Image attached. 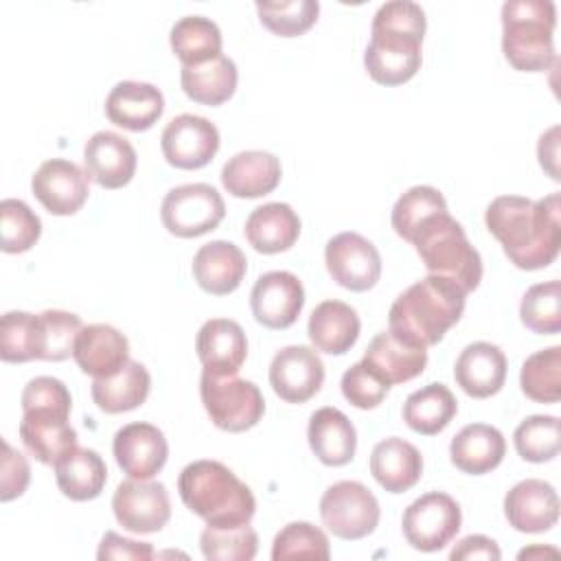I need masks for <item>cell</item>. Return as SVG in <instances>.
Segmentation results:
<instances>
[{
  "label": "cell",
  "mask_w": 561,
  "mask_h": 561,
  "mask_svg": "<svg viewBox=\"0 0 561 561\" xmlns=\"http://www.w3.org/2000/svg\"><path fill=\"white\" fill-rule=\"evenodd\" d=\"M484 224L515 267L528 272L548 267L561 245V197L550 193L533 202L519 195H500L486 206Z\"/></svg>",
  "instance_id": "6da1fadb"
},
{
  "label": "cell",
  "mask_w": 561,
  "mask_h": 561,
  "mask_svg": "<svg viewBox=\"0 0 561 561\" xmlns=\"http://www.w3.org/2000/svg\"><path fill=\"white\" fill-rule=\"evenodd\" d=\"M425 11L410 0L381 4L370 24V42L364 53V66L373 81L381 85H401L421 68V44L425 37Z\"/></svg>",
  "instance_id": "7a4b0ae2"
},
{
  "label": "cell",
  "mask_w": 561,
  "mask_h": 561,
  "mask_svg": "<svg viewBox=\"0 0 561 561\" xmlns=\"http://www.w3.org/2000/svg\"><path fill=\"white\" fill-rule=\"evenodd\" d=\"M467 291L445 276L430 274L397 296L388 324L401 340L430 348L462 318Z\"/></svg>",
  "instance_id": "3957f363"
},
{
  "label": "cell",
  "mask_w": 561,
  "mask_h": 561,
  "mask_svg": "<svg viewBox=\"0 0 561 561\" xmlns=\"http://www.w3.org/2000/svg\"><path fill=\"white\" fill-rule=\"evenodd\" d=\"M178 491L184 506L213 528L250 524L256 511L250 486L219 460L186 465L178 478Z\"/></svg>",
  "instance_id": "277c9868"
},
{
  "label": "cell",
  "mask_w": 561,
  "mask_h": 561,
  "mask_svg": "<svg viewBox=\"0 0 561 561\" xmlns=\"http://www.w3.org/2000/svg\"><path fill=\"white\" fill-rule=\"evenodd\" d=\"M557 7L550 0H508L502 4V50L522 72H543L557 61Z\"/></svg>",
  "instance_id": "5b68a950"
},
{
  "label": "cell",
  "mask_w": 561,
  "mask_h": 561,
  "mask_svg": "<svg viewBox=\"0 0 561 561\" xmlns=\"http://www.w3.org/2000/svg\"><path fill=\"white\" fill-rule=\"evenodd\" d=\"M425 270L460 285L467 294L482 280L480 252L469 243L465 228L445 210L425 219L412 241Z\"/></svg>",
  "instance_id": "8992f818"
},
{
  "label": "cell",
  "mask_w": 561,
  "mask_h": 561,
  "mask_svg": "<svg viewBox=\"0 0 561 561\" xmlns=\"http://www.w3.org/2000/svg\"><path fill=\"white\" fill-rule=\"evenodd\" d=\"M199 397L210 421L224 432H245L254 427L265 412V399L259 386L237 375L215 377L202 373Z\"/></svg>",
  "instance_id": "52a82bcc"
},
{
  "label": "cell",
  "mask_w": 561,
  "mask_h": 561,
  "mask_svg": "<svg viewBox=\"0 0 561 561\" xmlns=\"http://www.w3.org/2000/svg\"><path fill=\"white\" fill-rule=\"evenodd\" d=\"M379 515L377 497L357 480H340L320 497L322 524L329 533L346 541L368 537L377 528Z\"/></svg>",
  "instance_id": "ba28073f"
},
{
  "label": "cell",
  "mask_w": 561,
  "mask_h": 561,
  "mask_svg": "<svg viewBox=\"0 0 561 561\" xmlns=\"http://www.w3.org/2000/svg\"><path fill=\"white\" fill-rule=\"evenodd\" d=\"M224 215V197L215 186L204 182L171 188L160 206L164 228L182 239L202 237L215 230L221 224Z\"/></svg>",
  "instance_id": "9c48e42d"
},
{
  "label": "cell",
  "mask_w": 561,
  "mask_h": 561,
  "mask_svg": "<svg viewBox=\"0 0 561 561\" xmlns=\"http://www.w3.org/2000/svg\"><path fill=\"white\" fill-rule=\"evenodd\" d=\"M462 513L458 502L440 491L416 497L403 513L401 526L405 541L421 552L445 548L460 530Z\"/></svg>",
  "instance_id": "30bf717a"
},
{
  "label": "cell",
  "mask_w": 561,
  "mask_h": 561,
  "mask_svg": "<svg viewBox=\"0 0 561 561\" xmlns=\"http://www.w3.org/2000/svg\"><path fill=\"white\" fill-rule=\"evenodd\" d=\"M116 522L136 535L158 533L171 519V500L167 486L156 480H125L112 497Z\"/></svg>",
  "instance_id": "8fae6325"
},
{
  "label": "cell",
  "mask_w": 561,
  "mask_h": 561,
  "mask_svg": "<svg viewBox=\"0 0 561 561\" xmlns=\"http://www.w3.org/2000/svg\"><path fill=\"white\" fill-rule=\"evenodd\" d=\"M324 263L331 278L351 291H368L381 276L377 248L357 232H340L324 245Z\"/></svg>",
  "instance_id": "7c38bea8"
},
{
  "label": "cell",
  "mask_w": 561,
  "mask_h": 561,
  "mask_svg": "<svg viewBox=\"0 0 561 561\" xmlns=\"http://www.w3.org/2000/svg\"><path fill=\"white\" fill-rule=\"evenodd\" d=\"M164 160L175 169H202L219 149V129L204 116L180 114L167 123L160 136Z\"/></svg>",
  "instance_id": "4fadbf2b"
},
{
  "label": "cell",
  "mask_w": 561,
  "mask_h": 561,
  "mask_svg": "<svg viewBox=\"0 0 561 561\" xmlns=\"http://www.w3.org/2000/svg\"><path fill=\"white\" fill-rule=\"evenodd\" d=\"M31 191L50 215H75L90 195L88 173L64 158L46 160L31 180Z\"/></svg>",
  "instance_id": "5bb4252c"
},
{
  "label": "cell",
  "mask_w": 561,
  "mask_h": 561,
  "mask_svg": "<svg viewBox=\"0 0 561 561\" xmlns=\"http://www.w3.org/2000/svg\"><path fill=\"white\" fill-rule=\"evenodd\" d=\"M305 307V289L296 274L285 270L265 272L250 291V309L259 324L267 329L291 327Z\"/></svg>",
  "instance_id": "9a60e30c"
},
{
  "label": "cell",
  "mask_w": 561,
  "mask_h": 561,
  "mask_svg": "<svg viewBox=\"0 0 561 561\" xmlns=\"http://www.w3.org/2000/svg\"><path fill=\"white\" fill-rule=\"evenodd\" d=\"M324 383L320 355L302 344L280 348L270 364V386L287 403H305Z\"/></svg>",
  "instance_id": "2e32d148"
},
{
  "label": "cell",
  "mask_w": 561,
  "mask_h": 561,
  "mask_svg": "<svg viewBox=\"0 0 561 561\" xmlns=\"http://www.w3.org/2000/svg\"><path fill=\"white\" fill-rule=\"evenodd\" d=\"M112 451L116 465L134 480H151L162 471L169 458V443L151 423H127L123 425L112 440Z\"/></svg>",
  "instance_id": "e0dca14e"
},
{
  "label": "cell",
  "mask_w": 561,
  "mask_h": 561,
  "mask_svg": "<svg viewBox=\"0 0 561 561\" xmlns=\"http://www.w3.org/2000/svg\"><path fill=\"white\" fill-rule=\"evenodd\" d=\"M88 178L101 188L114 191L131 182L138 164L134 145L116 131H96L83 147Z\"/></svg>",
  "instance_id": "ac0fdd59"
},
{
  "label": "cell",
  "mask_w": 561,
  "mask_h": 561,
  "mask_svg": "<svg viewBox=\"0 0 561 561\" xmlns=\"http://www.w3.org/2000/svg\"><path fill=\"white\" fill-rule=\"evenodd\" d=\"M68 412L61 410H24L20 421V438L31 456L44 465L59 462L77 445V430L68 423Z\"/></svg>",
  "instance_id": "d6986e66"
},
{
  "label": "cell",
  "mask_w": 561,
  "mask_h": 561,
  "mask_svg": "<svg viewBox=\"0 0 561 561\" xmlns=\"http://www.w3.org/2000/svg\"><path fill=\"white\" fill-rule=\"evenodd\" d=\"M195 351L204 373L215 377L237 375L248 357V340L239 322L210 318L197 331Z\"/></svg>",
  "instance_id": "ffe728a7"
},
{
  "label": "cell",
  "mask_w": 561,
  "mask_h": 561,
  "mask_svg": "<svg viewBox=\"0 0 561 561\" xmlns=\"http://www.w3.org/2000/svg\"><path fill=\"white\" fill-rule=\"evenodd\" d=\"M504 515L519 533H546L559 519V495L539 478H526L504 495Z\"/></svg>",
  "instance_id": "44dd1931"
},
{
  "label": "cell",
  "mask_w": 561,
  "mask_h": 561,
  "mask_svg": "<svg viewBox=\"0 0 561 561\" xmlns=\"http://www.w3.org/2000/svg\"><path fill=\"white\" fill-rule=\"evenodd\" d=\"M72 357L94 379L114 377L129 362V342L112 324H88L77 335Z\"/></svg>",
  "instance_id": "7402d4cb"
},
{
  "label": "cell",
  "mask_w": 561,
  "mask_h": 561,
  "mask_svg": "<svg viewBox=\"0 0 561 561\" xmlns=\"http://www.w3.org/2000/svg\"><path fill=\"white\" fill-rule=\"evenodd\" d=\"M454 377L465 394L473 399L493 397L506 381V355L491 342H473L460 351Z\"/></svg>",
  "instance_id": "603a6c76"
},
{
  "label": "cell",
  "mask_w": 561,
  "mask_h": 561,
  "mask_svg": "<svg viewBox=\"0 0 561 561\" xmlns=\"http://www.w3.org/2000/svg\"><path fill=\"white\" fill-rule=\"evenodd\" d=\"M362 362L388 386H394L405 383L425 370L427 348L414 346L388 329L370 340Z\"/></svg>",
  "instance_id": "cb8c5ba5"
},
{
  "label": "cell",
  "mask_w": 561,
  "mask_h": 561,
  "mask_svg": "<svg viewBox=\"0 0 561 561\" xmlns=\"http://www.w3.org/2000/svg\"><path fill=\"white\" fill-rule=\"evenodd\" d=\"M164 112V96L153 83L121 81L105 99L107 118L129 131H145Z\"/></svg>",
  "instance_id": "d4e9b609"
},
{
  "label": "cell",
  "mask_w": 561,
  "mask_h": 561,
  "mask_svg": "<svg viewBox=\"0 0 561 561\" xmlns=\"http://www.w3.org/2000/svg\"><path fill=\"white\" fill-rule=\"evenodd\" d=\"M191 267L195 283L204 291L213 296H226L241 285L248 270V261L239 245L217 239L204 243L195 252Z\"/></svg>",
  "instance_id": "484cf974"
},
{
  "label": "cell",
  "mask_w": 561,
  "mask_h": 561,
  "mask_svg": "<svg viewBox=\"0 0 561 561\" xmlns=\"http://www.w3.org/2000/svg\"><path fill=\"white\" fill-rule=\"evenodd\" d=\"M309 447L322 465L342 467L353 460L357 449V432L351 419L331 405L318 408L307 425Z\"/></svg>",
  "instance_id": "4316f807"
},
{
  "label": "cell",
  "mask_w": 561,
  "mask_h": 561,
  "mask_svg": "<svg viewBox=\"0 0 561 561\" xmlns=\"http://www.w3.org/2000/svg\"><path fill=\"white\" fill-rule=\"evenodd\" d=\"M280 182V160L270 151H239L221 169V184L234 197H263Z\"/></svg>",
  "instance_id": "83f0119b"
},
{
  "label": "cell",
  "mask_w": 561,
  "mask_h": 561,
  "mask_svg": "<svg viewBox=\"0 0 561 561\" xmlns=\"http://www.w3.org/2000/svg\"><path fill=\"white\" fill-rule=\"evenodd\" d=\"M370 473L388 493H405L421 480L423 456L412 443L390 436L373 447Z\"/></svg>",
  "instance_id": "f1b7e54d"
},
{
  "label": "cell",
  "mask_w": 561,
  "mask_h": 561,
  "mask_svg": "<svg viewBox=\"0 0 561 561\" xmlns=\"http://www.w3.org/2000/svg\"><path fill=\"white\" fill-rule=\"evenodd\" d=\"M359 316L342 300H322L309 316L307 335L311 344L329 355L348 353L359 337Z\"/></svg>",
  "instance_id": "f546056e"
},
{
  "label": "cell",
  "mask_w": 561,
  "mask_h": 561,
  "mask_svg": "<svg viewBox=\"0 0 561 561\" xmlns=\"http://www.w3.org/2000/svg\"><path fill=\"white\" fill-rule=\"evenodd\" d=\"M506 454L502 432L486 423L465 425L449 443V456L456 469L471 476H482L500 467Z\"/></svg>",
  "instance_id": "4dcf8cb0"
},
{
  "label": "cell",
  "mask_w": 561,
  "mask_h": 561,
  "mask_svg": "<svg viewBox=\"0 0 561 561\" xmlns=\"http://www.w3.org/2000/svg\"><path fill=\"white\" fill-rule=\"evenodd\" d=\"M243 232L256 252L278 254L298 241L300 219L289 204L270 202L250 213Z\"/></svg>",
  "instance_id": "1f68e13d"
},
{
  "label": "cell",
  "mask_w": 561,
  "mask_h": 561,
  "mask_svg": "<svg viewBox=\"0 0 561 561\" xmlns=\"http://www.w3.org/2000/svg\"><path fill=\"white\" fill-rule=\"evenodd\" d=\"M55 480L66 497L88 502L101 495L107 480V467L99 451L75 447L59 462H55Z\"/></svg>",
  "instance_id": "d6a6232c"
},
{
  "label": "cell",
  "mask_w": 561,
  "mask_h": 561,
  "mask_svg": "<svg viewBox=\"0 0 561 561\" xmlns=\"http://www.w3.org/2000/svg\"><path fill=\"white\" fill-rule=\"evenodd\" d=\"M149 370L140 362L129 359L114 377L94 379L90 392L99 410L107 414H121L142 405L149 397Z\"/></svg>",
  "instance_id": "836d02e7"
},
{
  "label": "cell",
  "mask_w": 561,
  "mask_h": 561,
  "mask_svg": "<svg viewBox=\"0 0 561 561\" xmlns=\"http://www.w3.org/2000/svg\"><path fill=\"white\" fill-rule=\"evenodd\" d=\"M237 66L230 57L219 55L199 66H182L180 83L184 94L202 105H221L237 90Z\"/></svg>",
  "instance_id": "e575fe53"
},
{
  "label": "cell",
  "mask_w": 561,
  "mask_h": 561,
  "mask_svg": "<svg viewBox=\"0 0 561 561\" xmlns=\"http://www.w3.org/2000/svg\"><path fill=\"white\" fill-rule=\"evenodd\" d=\"M458 412V401L445 383H427L414 390L403 403L405 425L423 436L443 432Z\"/></svg>",
  "instance_id": "d590c367"
},
{
  "label": "cell",
  "mask_w": 561,
  "mask_h": 561,
  "mask_svg": "<svg viewBox=\"0 0 561 561\" xmlns=\"http://www.w3.org/2000/svg\"><path fill=\"white\" fill-rule=\"evenodd\" d=\"M169 42L182 66H199L221 55V31L204 15L180 18L171 26Z\"/></svg>",
  "instance_id": "8d00e7d4"
},
{
  "label": "cell",
  "mask_w": 561,
  "mask_h": 561,
  "mask_svg": "<svg viewBox=\"0 0 561 561\" xmlns=\"http://www.w3.org/2000/svg\"><path fill=\"white\" fill-rule=\"evenodd\" d=\"M44 337L39 313L7 311L0 320V357L9 364L42 359Z\"/></svg>",
  "instance_id": "74e56055"
},
{
  "label": "cell",
  "mask_w": 561,
  "mask_h": 561,
  "mask_svg": "<svg viewBox=\"0 0 561 561\" xmlns=\"http://www.w3.org/2000/svg\"><path fill=\"white\" fill-rule=\"evenodd\" d=\"M522 392L537 403L561 399V346H548L526 357L519 373Z\"/></svg>",
  "instance_id": "f35d334b"
},
{
  "label": "cell",
  "mask_w": 561,
  "mask_h": 561,
  "mask_svg": "<svg viewBox=\"0 0 561 561\" xmlns=\"http://www.w3.org/2000/svg\"><path fill=\"white\" fill-rule=\"evenodd\" d=\"M447 210V202L443 197V193L434 186L427 184H419L408 188L392 206V228L394 232L403 239V241H412L414 232L419 230V226L430 219L436 213H445Z\"/></svg>",
  "instance_id": "ab89813d"
},
{
  "label": "cell",
  "mask_w": 561,
  "mask_h": 561,
  "mask_svg": "<svg viewBox=\"0 0 561 561\" xmlns=\"http://www.w3.org/2000/svg\"><path fill=\"white\" fill-rule=\"evenodd\" d=\"M519 318L526 329L539 335L561 331V283L548 280L526 289L519 302Z\"/></svg>",
  "instance_id": "60d3db41"
},
{
  "label": "cell",
  "mask_w": 561,
  "mask_h": 561,
  "mask_svg": "<svg viewBox=\"0 0 561 561\" xmlns=\"http://www.w3.org/2000/svg\"><path fill=\"white\" fill-rule=\"evenodd\" d=\"M261 24L280 37H298L307 33L318 15L320 4L316 0H280V2H256Z\"/></svg>",
  "instance_id": "b9f144b4"
},
{
  "label": "cell",
  "mask_w": 561,
  "mask_h": 561,
  "mask_svg": "<svg viewBox=\"0 0 561 561\" xmlns=\"http://www.w3.org/2000/svg\"><path fill=\"white\" fill-rule=\"evenodd\" d=\"M517 454L528 462H550L559 454V419L552 414H533L524 419L513 434Z\"/></svg>",
  "instance_id": "7bdbcfd3"
},
{
  "label": "cell",
  "mask_w": 561,
  "mask_h": 561,
  "mask_svg": "<svg viewBox=\"0 0 561 561\" xmlns=\"http://www.w3.org/2000/svg\"><path fill=\"white\" fill-rule=\"evenodd\" d=\"M199 548L210 561H252L259 550V535L250 524L234 528L206 526L199 535Z\"/></svg>",
  "instance_id": "ee69618b"
},
{
  "label": "cell",
  "mask_w": 561,
  "mask_h": 561,
  "mask_svg": "<svg viewBox=\"0 0 561 561\" xmlns=\"http://www.w3.org/2000/svg\"><path fill=\"white\" fill-rule=\"evenodd\" d=\"M331 557L327 535L309 524V522H291L280 528L272 541V559H320L327 561Z\"/></svg>",
  "instance_id": "f6af8a7d"
},
{
  "label": "cell",
  "mask_w": 561,
  "mask_h": 561,
  "mask_svg": "<svg viewBox=\"0 0 561 561\" xmlns=\"http://www.w3.org/2000/svg\"><path fill=\"white\" fill-rule=\"evenodd\" d=\"M0 230H2V252L7 254H20L31 250L39 234H42V221L39 217L28 208L26 202L7 197L0 202Z\"/></svg>",
  "instance_id": "bcb514c9"
},
{
  "label": "cell",
  "mask_w": 561,
  "mask_h": 561,
  "mask_svg": "<svg viewBox=\"0 0 561 561\" xmlns=\"http://www.w3.org/2000/svg\"><path fill=\"white\" fill-rule=\"evenodd\" d=\"M42 320V359L44 362H64L72 355L77 335L83 329V322L77 313L61 309H46L39 313Z\"/></svg>",
  "instance_id": "7dc6e473"
},
{
  "label": "cell",
  "mask_w": 561,
  "mask_h": 561,
  "mask_svg": "<svg viewBox=\"0 0 561 561\" xmlns=\"http://www.w3.org/2000/svg\"><path fill=\"white\" fill-rule=\"evenodd\" d=\"M340 388L344 399L359 410L377 408L390 390V386L379 375H375L364 362H357L344 370Z\"/></svg>",
  "instance_id": "c3c4849f"
},
{
  "label": "cell",
  "mask_w": 561,
  "mask_h": 561,
  "mask_svg": "<svg viewBox=\"0 0 561 561\" xmlns=\"http://www.w3.org/2000/svg\"><path fill=\"white\" fill-rule=\"evenodd\" d=\"M37 408L61 410V412L70 414L72 397L68 392L66 383L55 377H48V375L33 377L22 390V412L37 410Z\"/></svg>",
  "instance_id": "681fc988"
},
{
  "label": "cell",
  "mask_w": 561,
  "mask_h": 561,
  "mask_svg": "<svg viewBox=\"0 0 561 561\" xmlns=\"http://www.w3.org/2000/svg\"><path fill=\"white\" fill-rule=\"evenodd\" d=\"M2 469H0V500L11 502L13 497H20L28 482H31V467L28 460L15 451L7 440H2Z\"/></svg>",
  "instance_id": "f907efd6"
},
{
  "label": "cell",
  "mask_w": 561,
  "mask_h": 561,
  "mask_svg": "<svg viewBox=\"0 0 561 561\" xmlns=\"http://www.w3.org/2000/svg\"><path fill=\"white\" fill-rule=\"evenodd\" d=\"M99 561L105 559H129V561H149L153 559V546L147 541H134L127 537L116 535L114 530H107L99 543L96 552Z\"/></svg>",
  "instance_id": "816d5d0a"
},
{
  "label": "cell",
  "mask_w": 561,
  "mask_h": 561,
  "mask_svg": "<svg viewBox=\"0 0 561 561\" xmlns=\"http://www.w3.org/2000/svg\"><path fill=\"white\" fill-rule=\"evenodd\" d=\"M500 557H502V552H500L497 543L484 535H469V537L460 539L449 552L451 561H471V559L497 561Z\"/></svg>",
  "instance_id": "f5cc1de1"
},
{
  "label": "cell",
  "mask_w": 561,
  "mask_h": 561,
  "mask_svg": "<svg viewBox=\"0 0 561 561\" xmlns=\"http://www.w3.org/2000/svg\"><path fill=\"white\" fill-rule=\"evenodd\" d=\"M537 156H539V164L541 169L548 171V175L552 180H561L559 175V125L550 127L546 134H541L539 145H537Z\"/></svg>",
  "instance_id": "db71d44e"
}]
</instances>
